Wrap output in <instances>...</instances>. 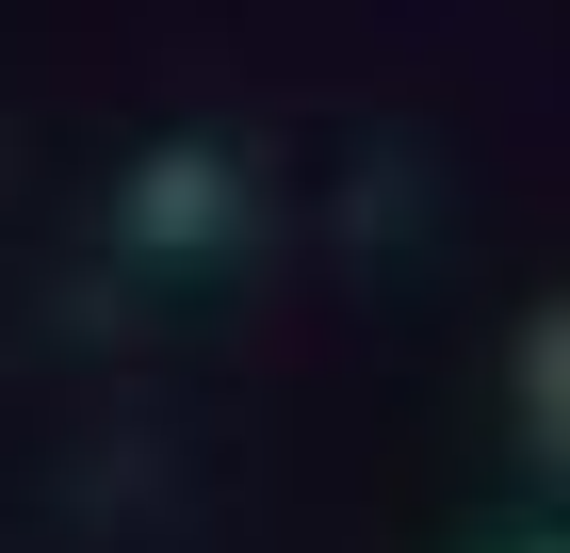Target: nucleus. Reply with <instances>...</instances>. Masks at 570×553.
Wrapping results in <instances>:
<instances>
[{
    "label": "nucleus",
    "mask_w": 570,
    "mask_h": 553,
    "mask_svg": "<svg viewBox=\"0 0 570 553\" xmlns=\"http://www.w3.org/2000/svg\"><path fill=\"white\" fill-rule=\"evenodd\" d=\"M213 228H228V164H213V147H147V164H131V245L147 260H196Z\"/></svg>",
    "instance_id": "f257e3e1"
},
{
    "label": "nucleus",
    "mask_w": 570,
    "mask_h": 553,
    "mask_svg": "<svg viewBox=\"0 0 570 553\" xmlns=\"http://www.w3.org/2000/svg\"><path fill=\"white\" fill-rule=\"evenodd\" d=\"M554 391H570V342H554V326H522V424H554Z\"/></svg>",
    "instance_id": "f03ea898"
}]
</instances>
